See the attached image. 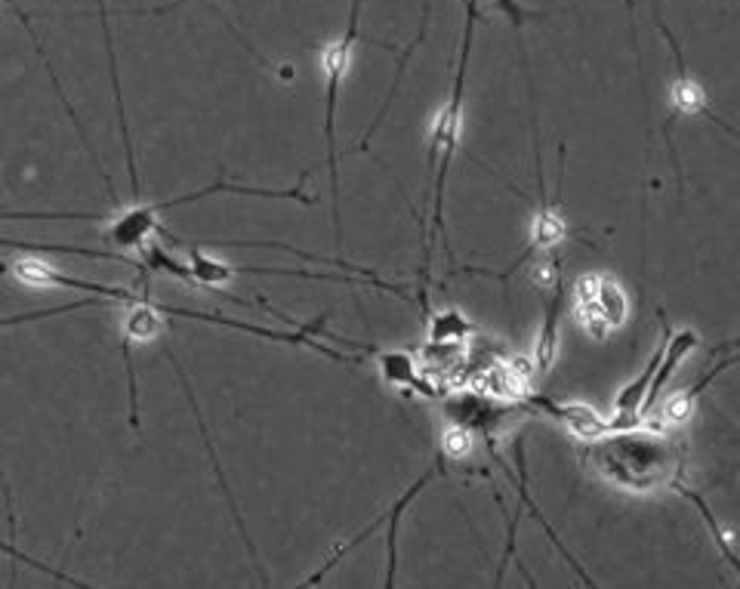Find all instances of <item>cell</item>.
I'll return each instance as SVG.
<instances>
[{"instance_id": "6da1fadb", "label": "cell", "mask_w": 740, "mask_h": 589, "mask_svg": "<svg viewBox=\"0 0 740 589\" xmlns=\"http://www.w3.org/2000/svg\"><path fill=\"white\" fill-rule=\"evenodd\" d=\"M589 466L627 494H657L682 476L676 441L657 429H607L587 441Z\"/></svg>"}, {"instance_id": "7a4b0ae2", "label": "cell", "mask_w": 740, "mask_h": 589, "mask_svg": "<svg viewBox=\"0 0 740 589\" xmlns=\"http://www.w3.org/2000/svg\"><path fill=\"white\" fill-rule=\"evenodd\" d=\"M475 20H478V0H466V20H463V40H460V59H456L454 90L448 96L444 109L438 112L432 130H429V189H432V195H429L426 208H432V220H429L426 238H423V266H419V309H423V315H429L426 287H429V275H432L429 272L432 268V250L438 248V238L444 231V186H448L451 161H454L460 134H463V87H466L469 57H473Z\"/></svg>"}, {"instance_id": "3957f363", "label": "cell", "mask_w": 740, "mask_h": 589, "mask_svg": "<svg viewBox=\"0 0 740 589\" xmlns=\"http://www.w3.org/2000/svg\"><path fill=\"white\" fill-rule=\"evenodd\" d=\"M361 0H352L349 22L340 38L330 40L322 53L324 72V142H327V171H330V195H334V231L337 248H342V216H340V149H337V102H340L342 77L352 62V47L361 38Z\"/></svg>"}, {"instance_id": "277c9868", "label": "cell", "mask_w": 740, "mask_h": 589, "mask_svg": "<svg viewBox=\"0 0 740 589\" xmlns=\"http://www.w3.org/2000/svg\"><path fill=\"white\" fill-rule=\"evenodd\" d=\"M574 315L592 340H605L611 330L624 327L629 315V300L624 287L614 278L587 272L574 281Z\"/></svg>"}, {"instance_id": "5b68a950", "label": "cell", "mask_w": 740, "mask_h": 589, "mask_svg": "<svg viewBox=\"0 0 740 589\" xmlns=\"http://www.w3.org/2000/svg\"><path fill=\"white\" fill-rule=\"evenodd\" d=\"M565 149H568V146L559 149V183H555V198H552V201L547 198L543 171H540V164H537V213H534L531 241H528L525 253H522L506 272H491L493 278H500L503 285H510V278H513L515 272L525 266L528 260H534V256H540V253H547V250L552 248H562L565 238H568V220H565L562 201H559V198H562V173H565Z\"/></svg>"}, {"instance_id": "8992f818", "label": "cell", "mask_w": 740, "mask_h": 589, "mask_svg": "<svg viewBox=\"0 0 740 589\" xmlns=\"http://www.w3.org/2000/svg\"><path fill=\"white\" fill-rule=\"evenodd\" d=\"M531 414L525 401L500 399L491 392H456L444 396V417L451 426H460L473 436H497L510 419Z\"/></svg>"}, {"instance_id": "52a82bcc", "label": "cell", "mask_w": 740, "mask_h": 589, "mask_svg": "<svg viewBox=\"0 0 740 589\" xmlns=\"http://www.w3.org/2000/svg\"><path fill=\"white\" fill-rule=\"evenodd\" d=\"M441 466H444V454L438 456L436 466H429V469H426V473H423V476H419L417 481H414V485H411V488H407V491H404V494H401L399 500H396V506H392L389 513L382 515L380 522H374L371 528H364V531H361L359 537H355V540L342 543L340 550L334 552V555H330V559L324 562V568L315 571V574H312V577H309L305 584H318V580H324V577H327V571L337 568V562H340L346 552L355 550V547H361V543H364V540H367L371 534L377 531L380 525H389V534H386V552H389V562H386V571H389V574H386V587H392V584H396V562H399V550H396V537H399L401 513H404V510L411 506V500H414V497H417L419 491H423V488H426V485H429V481H432V478H436L438 473H441Z\"/></svg>"}, {"instance_id": "ba28073f", "label": "cell", "mask_w": 740, "mask_h": 589, "mask_svg": "<svg viewBox=\"0 0 740 589\" xmlns=\"http://www.w3.org/2000/svg\"><path fill=\"white\" fill-rule=\"evenodd\" d=\"M371 355L377 359L382 383L392 389L423 396V399H444L451 392L448 383L429 380V374L417 364V355L407 349H371Z\"/></svg>"}, {"instance_id": "9c48e42d", "label": "cell", "mask_w": 740, "mask_h": 589, "mask_svg": "<svg viewBox=\"0 0 740 589\" xmlns=\"http://www.w3.org/2000/svg\"><path fill=\"white\" fill-rule=\"evenodd\" d=\"M654 16H657V28H661V35L666 38V43L673 47V57H676V77H673V84H669V99H673V114H669V121H666V139H669V134H673V124L682 117V114H706V117H713L716 124H722L725 130H731L725 121H719L716 117V112L710 109V99H706V93H703V87L694 80V77L688 75V68H685V57H682V47H679V40L673 38V32L666 28L664 20H661V13H657V7H654Z\"/></svg>"}, {"instance_id": "30bf717a", "label": "cell", "mask_w": 740, "mask_h": 589, "mask_svg": "<svg viewBox=\"0 0 740 589\" xmlns=\"http://www.w3.org/2000/svg\"><path fill=\"white\" fill-rule=\"evenodd\" d=\"M13 278L22 281V285L32 287H68V290H84V293H96V297H109L114 303L127 305L139 300L136 293L124 290V287H109V285H96V281H87V278H75V275H65L59 268L47 266L43 260H20L13 266Z\"/></svg>"}, {"instance_id": "8fae6325", "label": "cell", "mask_w": 740, "mask_h": 589, "mask_svg": "<svg viewBox=\"0 0 740 589\" xmlns=\"http://www.w3.org/2000/svg\"><path fill=\"white\" fill-rule=\"evenodd\" d=\"M127 315H124V362H127V374H130V423L134 429H139V411H136V377H134V359L130 349L136 342L154 340L164 330V312L158 309V303L146 297H139L134 303H127Z\"/></svg>"}, {"instance_id": "7c38bea8", "label": "cell", "mask_w": 740, "mask_h": 589, "mask_svg": "<svg viewBox=\"0 0 740 589\" xmlns=\"http://www.w3.org/2000/svg\"><path fill=\"white\" fill-rule=\"evenodd\" d=\"M522 401L531 414H547L555 423L568 426L570 436L580 438V441H592V438L607 433V419L580 401H555L547 399V396H537V392H528Z\"/></svg>"}, {"instance_id": "4fadbf2b", "label": "cell", "mask_w": 740, "mask_h": 589, "mask_svg": "<svg viewBox=\"0 0 740 589\" xmlns=\"http://www.w3.org/2000/svg\"><path fill=\"white\" fill-rule=\"evenodd\" d=\"M698 342H701V337L691 330V327H685V330H676L669 340H666L664 346V355H661V364H657V371H654V380H651V386H648V396L645 401H642V417H648L651 414V408L657 404V401L664 399V389L666 383L673 380V374H676V367L698 349Z\"/></svg>"}, {"instance_id": "5bb4252c", "label": "cell", "mask_w": 740, "mask_h": 589, "mask_svg": "<svg viewBox=\"0 0 740 589\" xmlns=\"http://www.w3.org/2000/svg\"><path fill=\"white\" fill-rule=\"evenodd\" d=\"M547 297V312H543V327L537 337V349H534V371L547 374L559 355V324H562V312H565V278H555L550 287H543Z\"/></svg>"}, {"instance_id": "9a60e30c", "label": "cell", "mask_w": 740, "mask_h": 589, "mask_svg": "<svg viewBox=\"0 0 740 589\" xmlns=\"http://www.w3.org/2000/svg\"><path fill=\"white\" fill-rule=\"evenodd\" d=\"M475 334V324L456 312V309H444L436 315H426V346H448V349H460L463 342H469Z\"/></svg>"}, {"instance_id": "2e32d148", "label": "cell", "mask_w": 740, "mask_h": 589, "mask_svg": "<svg viewBox=\"0 0 740 589\" xmlns=\"http://www.w3.org/2000/svg\"><path fill=\"white\" fill-rule=\"evenodd\" d=\"M186 266H189L191 285L220 287V285H226V281H231V278L238 275V268L226 266V263H220V260H210L208 253H204V250H198V248L189 250V260H186Z\"/></svg>"}, {"instance_id": "e0dca14e", "label": "cell", "mask_w": 740, "mask_h": 589, "mask_svg": "<svg viewBox=\"0 0 740 589\" xmlns=\"http://www.w3.org/2000/svg\"><path fill=\"white\" fill-rule=\"evenodd\" d=\"M673 488H676V491H679V494H682V497H688V500H691V503H694V506L701 510L703 522H706V528H710V534H713V540L719 543L722 555L728 559V565H731V568H738V555H735V540H731V534H725V528H722L719 522H716V515L710 513V506L703 503L701 494H698V491H691V488L685 485L682 478H676V481H673Z\"/></svg>"}, {"instance_id": "ac0fdd59", "label": "cell", "mask_w": 740, "mask_h": 589, "mask_svg": "<svg viewBox=\"0 0 740 589\" xmlns=\"http://www.w3.org/2000/svg\"><path fill=\"white\" fill-rule=\"evenodd\" d=\"M473 433L460 429V426H448V433L441 438V454L451 456V460H463V456L473 454Z\"/></svg>"}, {"instance_id": "d6986e66", "label": "cell", "mask_w": 740, "mask_h": 589, "mask_svg": "<svg viewBox=\"0 0 740 589\" xmlns=\"http://www.w3.org/2000/svg\"><path fill=\"white\" fill-rule=\"evenodd\" d=\"M493 7L510 20V25H513L515 32H522V28L528 25V20H540V13H534V10H528V7L518 3V0H493Z\"/></svg>"}]
</instances>
